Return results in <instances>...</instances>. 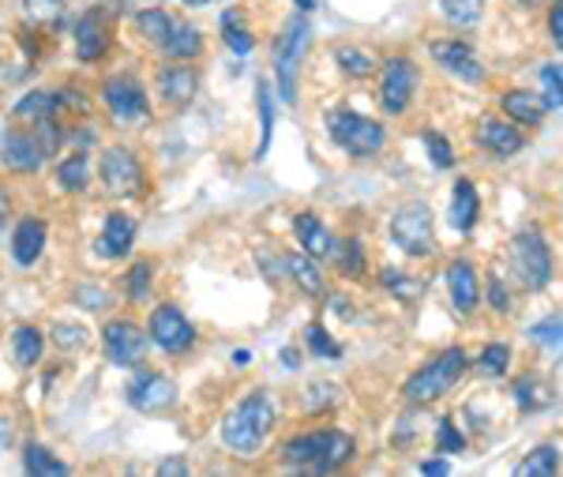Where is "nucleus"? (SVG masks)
Returning <instances> with one entry per match:
<instances>
[{
    "mask_svg": "<svg viewBox=\"0 0 563 477\" xmlns=\"http://www.w3.org/2000/svg\"><path fill=\"white\" fill-rule=\"evenodd\" d=\"M275 417H278V406L275 398H271V391H252V395H244L233 410L221 417L218 425L221 448L241 458L260 455V448L267 444L271 429H275Z\"/></svg>",
    "mask_w": 563,
    "mask_h": 477,
    "instance_id": "1",
    "label": "nucleus"
},
{
    "mask_svg": "<svg viewBox=\"0 0 563 477\" xmlns=\"http://www.w3.org/2000/svg\"><path fill=\"white\" fill-rule=\"evenodd\" d=\"M357 455V440L343 429H312L301 437L286 440L278 451L282 466L289 470H304V474H335L346 463H354Z\"/></svg>",
    "mask_w": 563,
    "mask_h": 477,
    "instance_id": "2",
    "label": "nucleus"
},
{
    "mask_svg": "<svg viewBox=\"0 0 563 477\" xmlns=\"http://www.w3.org/2000/svg\"><path fill=\"white\" fill-rule=\"evenodd\" d=\"M466 369H469V357L463 346H447V350H440L432 361H424L421 369L403 383V398L409 406L440 403L443 395H451V391L458 387V380L466 377Z\"/></svg>",
    "mask_w": 563,
    "mask_h": 477,
    "instance_id": "3",
    "label": "nucleus"
},
{
    "mask_svg": "<svg viewBox=\"0 0 563 477\" xmlns=\"http://www.w3.org/2000/svg\"><path fill=\"white\" fill-rule=\"evenodd\" d=\"M323 128H327L331 143L343 147L349 158H372L387 147V128L357 109H331L323 114Z\"/></svg>",
    "mask_w": 563,
    "mask_h": 477,
    "instance_id": "4",
    "label": "nucleus"
},
{
    "mask_svg": "<svg viewBox=\"0 0 563 477\" xmlns=\"http://www.w3.org/2000/svg\"><path fill=\"white\" fill-rule=\"evenodd\" d=\"M511 267L530 294H541L552 283V249L544 241L541 226H523L511 237Z\"/></svg>",
    "mask_w": 563,
    "mask_h": 477,
    "instance_id": "5",
    "label": "nucleus"
},
{
    "mask_svg": "<svg viewBox=\"0 0 563 477\" xmlns=\"http://www.w3.org/2000/svg\"><path fill=\"white\" fill-rule=\"evenodd\" d=\"M387 234H391V241H395L406 255H414V260H424V255L436 252V223H432L429 203H421V200L403 203V207L391 215Z\"/></svg>",
    "mask_w": 563,
    "mask_h": 477,
    "instance_id": "6",
    "label": "nucleus"
},
{
    "mask_svg": "<svg viewBox=\"0 0 563 477\" xmlns=\"http://www.w3.org/2000/svg\"><path fill=\"white\" fill-rule=\"evenodd\" d=\"M309 38H312L309 20L297 12L275 41V80H278V95L286 106L297 102V72H301V57H304V49H309Z\"/></svg>",
    "mask_w": 563,
    "mask_h": 477,
    "instance_id": "7",
    "label": "nucleus"
},
{
    "mask_svg": "<svg viewBox=\"0 0 563 477\" xmlns=\"http://www.w3.org/2000/svg\"><path fill=\"white\" fill-rule=\"evenodd\" d=\"M98 181L101 189L117 200H132V195H143L147 189V177H143V162L135 158L132 147H106L98 158Z\"/></svg>",
    "mask_w": 563,
    "mask_h": 477,
    "instance_id": "8",
    "label": "nucleus"
},
{
    "mask_svg": "<svg viewBox=\"0 0 563 477\" xmlns=\"http://www.w3.org/2000/svg\"><path fill=\"white\" fill-rule=\"evenodd\" d=\"M101 102L117 124H140L151 117V95L135 75H109L101 83Z\"/></svg>",
    "mask_w": 563,
    "mask_h": 477,
    "instance_id": "9",
    "label": "nucleus"
},
{
    "mask_svg": "<svg viewBox=\"0 0 563 477\" xmlns=\"http://www.w3.org/2000/svg\"><path fill=\"white\" fill-rule=\"evenodd\" d=\"M147 346L151 335L135 320H109L101 327V350H106V361L117 365V369H140L143 357H147Z\"/></svg>",
    "mask_w": 563,
    "mask_h": 477,
    "instance_id": "10",
    "label": "nucleus"
},
{
    "mask_svg": "<svg viewBox=\"0 0 563 477\" xmlns=\"http://www.w3.org/2000/svg\"><path fill=\"white\" fill-rule=\"evenodd\" d=\"M417 83H421V75H417V64L409 61V57H387L383 61V80H380V106L383 114L391 117H403L409 109V102L417 95Z\"/></svg>",
    "mask_w": 563,
    "mask_h": 477,
    "instance_id": "11",
    "label": "nucleus"
},
{
    "mask_svg": "<svg viewBox=\"0 0 563 477\" xmlns=\"http://www.w3.org/2000/svg\"><path fill=\"white\" fill-rule=\"evenodd\" d=\"M147 335H151V343L158 346L161 354H169V357H177V354H188L195 346V327H192V320L184 317L177 305H158L155 312H151V327H147Z\"/></svg>",
    "mask_w": 563,
    "mask_h": 477,
    "instance_id": "12",
    "label": "nucleus"
},
{
    "mask_svg": "<svg viewBox=\"0 0 563 477\" xmlns=\"http://www.w3.org/2000/svg\"><path fill=\"white\" fill-rule=\"evenodd\" d=\"M0 162H4L12 174H20V177H31V174H38L41 166H46V151H41V143H38V132H34L31 124H12V128H4V135H0Z\"/></svg>",
    "mask_w": 563,
    "mask_h": 477,
    "instance_id": "13",
    "label": "nucleus"
},
{
    "mask_svg": "<svg viewBox=\"0 0 563 477\" xmlns=\"http://www.w3.org/2000/svg\"><path fill=\"white\" fill-rule=\"evenodd\" d=\"M124 398L132 410L140 414H161L177 403V383L161 372H151V369H140L124 387Z\"/></svg>",
    "mask_w": 563,
    "mask_h": 477,
    "instance_id": "14",
    "label": "nucleus"
},
{
    "mask_svg": "<svg viewBox=\"0 0 563 477\" xmlns=\"http://www.w3.org/2000/svg\"><path fill=\"white\" fill-rule=\"evenodd\" d=\"M429 53H432V61L443 68V72H451L455 80H463V83H484V75H489V72H484V64H481V57H477V49L463 38L432 41Z\"/></svg>",
    "mask_w": 563,
    "mask_h": 477,
    "instance_id": "15",
    "label": "nucleus"
},
{
    "mask_svg": "<svg viewBox=\"0 0 563 477\" xmlns=\"http://www.w3.org/2000/svg\"><path fill=\"white\" fill-rule=\"evenodd\" d=\"M474 140H477V147H484L496 158H515L518 151L526 147V135L518 132V124L500 114H484L474 128Z\"/></svg>",
    "mask_w": 563,
    "mask_h": 477,
    "instance_id": "16",
    "label": "nucleus"
},
{
    "mask_svg": "<svg viewBox=\"0 0 563 477\" xmlns=\"http://www.w3.org/2000/svg\"><path fill=\"white\" fill-rule=\"evenodd\" d=\"M109 46H113V27H109L106 12L94 8V12H87L75 23V57H80L83 64H94L109 53Z\"/></svg>",
    "mask_w": 563,
    "mask_h": 477,
    "instance_id": "17",
    "label": "nucleus"
},
{
    "mask_svg": "<svg viewBox=\"0 0 563 477\" xmlns=\"http://www.w3.org/2000/svg\"><path fill=\"white\" fill-rule=\"evenodd\" d=\"M443 275H447V294H451L455 312L458 317H474L477 305H481V278H477V267L469 260H451Z\"/></svg>",
    "mask_w": 563,
    "mask_h": 477,
    "instance_id": "18",
    "label": "nucleus"
},
{
    "mask_svg": "<svg viewBox=\"0 0 563 477\" xmlns=\"http://www.w3.org/2000/svg\"><path fill=\"white\" fill-rule=\"evenodd\" d=\"M158 95H161V102H166V106L184 109L188 102L200 95V72H195V68L188 64V61L166 64L158 72Z\"/></svg>",
    "mask_w": 563,
    "mask_h": 477,
    "instance_id": "19",
    "label": "nucleus"
},
{
    "mask_svg": "<svg viewBox=\"0 0 563 477\" xmlns=\"http://www.w3.org/2000/svg\"><path fill=\"white\" fill-rule=\"evenodd\" d=\"M294 234L297 241H301V252H309L312 260H335L338 237L331 234V226L323 223L315 211H301V215L294 218Z\"/></svg>",
    "mask_w": 563,
    "mask_h": 477,
    "instance_id": "20",
    "label": "nucleus"
},
{
    "mask_svg": "<svg viewBox=\"0 0 563 477\" xmlns=\"http://www.w3.org/2000/svg\"><path fill=\"white\" fill-rule=\"evenodd\" d=\"M132 245H135V218L124 215V211H113L106 218V226H101L98 241H94V252L101 260H124V255H132Z\"/></svg>",
    "mask_w": 563,
    "mask_h": 477,
    "instance_id": "21",
    "label": "nucleus"
},
{
    "mask_svg": "<svg viewBox=\"0 0 563 477\" xmlns=\"http://www.w3.org/2000/svg\"><path fill=\"white\" fill-rule=\"evenodd\" d=\"M46 241H49V229L41 218H23L20 226H15V234H12V260H15V267H23V271H31L34 263L41 260V252H46Z\"/></svg>",
    "mask_w": 563,
    "mask_h": 477,
    "instance_id": "22",
    "label": "nucleus"
},
{
    "mask_svg": "<svg viewBox=\"0 0 563 477\" xmlns=\"http://www.w3.org/2000/svg\"><path fill=\"white\" fill-rule=\"evenodd\" d=\"M447 218H451V229H458V234H469V229L477 226V218H481V195H477L469 177H458L455 189H451Z\"/></svg>",
    "mask_w": 563,
    "mask_h": 477,
    "instance_id": "23",
    "label": "nucleus"
},
{
    "mask_svg": "<svg viewBox=\"0 0 563 477\" xmlns=\"http://www.w3.org/2000/svg\"><path fill=\"white\" fill-rule=\"evenodd\" d=\"M500 109H503V117L507 121H515V124H526V128H537L544 121V102L541 95H534V91H523V87H507L500 95Z\"/></svg>",
    "mask_w": 563,
    "mask_h": 477,
    "instance_id": "24",
    "label": "nucleus"
},
{
    "mask_svg": "<svg viewBox=\"0 0 563 477\" xmlns=\"http://www.w3.org/2000/svg\"><path fill=\"white\" fill-rule=\"evenodd\" d=\"M57 184L68 195H80L91 189V155L87 147H75L72 155H64L57 162Z\"/></svg>",
    "mask_w": 563,
    "mask_h": 477,
    "instance_id": "25",
    "label": "nucleus"
},
{
    "mask_svg": "<svg viewBox=\"0 0 563 477\" xmlns=\"http://www.w3.org/2000/svg\"><path fill=\"white\" fill-rule=\"evenodd\" d=\"M282 267H286V275L294 278V283L301 286L309 297H320L323 289H327V275H323V271H320V260H312L309 252H301V255H286V260H282Z\"/></svg>",
    "mask_w": 563,
    "mask_h": 477,
    "instance_id": "26",
    "label": "nucleus"
},
{
    "mask_svg": "<svg viewBox=\"0 0 563 477\" xmlns=\"http://www.w3.org/2000/svg\"><path fill=\"white\" fill-rule=\"evenodd\" d=\"M158 49L169 57V61H195V57L203 53V34H200V27H192V23H173L169 38L161 41Z\"/></svg>",
    "mask_w": 563,
    "mask_h": 477,
    "instance_id": "27",
    "label": "nucleus"
},
{
    "mask_svg": "<svg viewBox=\"0 0 563 477\" xmlns=\"http://www.w3.org/2000/svg\"><path fill=\"white\" fill-rule=\"evenodd\" d=\"M57 114H61V95H57V91H31V95H23L12 109V117L23 124L46 121V117H57Z\"/></svg>",
    "mask_w": 563,
    "mask_h": 477,
    "instance_id": "28",
    "label": "nucleus"
},
{
    "mask_svg": "<svg viewBox=\"0 0 563 477\" xmlns=\"http://www.w3.org/2000/svg\"><path fill=\"white\" fill-rule=\"evenodd\" d=\"M41 350H46V335L31 323H20L12 331V361L15 369H34L41 361Z\"/></svg>",
    "mask_w": 563,
    "mask_h": 477,
    "instance_id": "29",
    "label": "nucleus"
},
{
    "mask_svg": "<svg viewBox=\"0 0 563 477\" xmlns=\"http://www.w3.org/2000/svg\"><path fill=\"white\" fill-rule=\"evenodd\" d=\"M218 31H221V41H226V46L233 49L237 57H249L252 49H255V38H252L249 23H244V15L233 12V8H229V12H221Z\"/></svg>",
    "mask_w": 563,
    "mask_h": 477,
    "instance_id": "30",
    "label": "nucleus"
},
{
    "mask_svg": "<svg viewBox=\"0 0 563 477\" xmlns=\"http://www.w3.org/2000/svg\"><path fill=\"white\" fill-rule=\"evenodd\" d=\"M173 15L166 12V8H143L140 15H135V31H140L143 41H151V46H161V41L169 38V31H173Z\"/></svg>",
    "mask_w": 563,
    "mask_h": 477,
    "instance_id": "31",
    "label": "nucleus"
},
{
    "mask_svg": "<svg viewBox=\"0 0 563 477\" xmlns=\"http://www.w3.org/2000/svg\"><path fill=\"white\" fill-rule=\"evenodd\" d=\"M518 477H556L560 474V448L556 444H541L518 463Z\"/></svg>",
    "mask_w": 563,
    "mask_h": 477,
    "instance_id": "32",
    "label": "nucleus"
},
{
    "mask_svg": "<svg viewBox=\"0 0 563 477\" xmlns=\"http://www.w3.org/2000/svg\"><path fill=\"white\" fill-rule=\"evenodd\" d=\"M23 470L34 474V477H61V474H68V463L64 458H57L49 448L27 444L23 448Z\"/></svg>",
    "mask_w": 563,
    "mask_h": 477,
    "instance_id": "33",
    "label": "nucleus"
},
{
    "mask_svg": "<svg viewBox=\"0 0 563 477\" xmlns=\"http://www.w3.org/2000/svg\"><path fill=\"white\" fill-rule=\"evenodd\" d=\"M380 283H383V289H391V294H395L403 305H414L417 297L424 294V278L406 275V271H398V267H383L380 271Z\"/></svg>",
    "mask_w": 563,
    "mask_h": 477,
    "instance_id": "34",
    "label": "nucleus"
},
{
    "mask_svg": "<svg viewBox=\"0 0 563 477\" xmlns=\"http://www.w3.org/2000/svg\"><path fill=\"white\" fill-rule=\"evenodd\" d=\"M335 61H338V68H343V75H349V80H369V75L375 72V57L361 46H338Z\"/></svg>",
    "mask_w": 563,
    "mask_h": 477,
    "instance_id": "35",
    "label": "nucleus"
},
{
    "mask_svg": "<svg viewBox=\"0 0 563 477\" xmlns=\"http://www.w3.org/2000/svg\"><path fill=\"white\" fill-rule=\"evenodd\" d=\"M474 369L481 372V377H489V380L507 377V372H511V346L507 343H489L481 354H477Z\"/></svg>",
    "mask_w": 563,
    "mask_h": 477,
    "instance_id": "36",
    "label": "nucleus"
},
{
    "mask_svg": "<svg viewBox=\"0 0 563 477\" xmlns=\"http://www.w3.org/2000/svg\"><path fill=\"white\" fill-rule=\"evenodd\" d=\"M255 102H260V147H255V162L267 158V147H271V135H275V102H271V87L267 80L255 83Z\"/></svg>",
    "mask_w": 563,
    "mask_h": 477,
    "instance_id": "37",
    "label": "nucleus"
},
{
    "mask_svg": "<svg viewBox=\"0 0 563 477\" xmlns=\"http://www.w3.org/2000/svg\"><path fill=\"white\" fill-rule=\"evenodd\" d=\"M151 283H155V263H151V260L132 263V271H128V278H124L128 301H132V305L151 301Z\"/></svg>",
    "mask_w": 563,
    "mask_h": 477,
    "instance_id": "38",
    "label": "nucleus"
},
{
    "mask_svg": "<svg viewBox=\"0 0 563 477\" xmlns=\"http://www.w3.org/2000/svg\"><path fill=\"white\" fill-rule=\"evenodd\" d=\"M440 12L455 27H477L484 15V0H440Z\"/></svg>",
    "mask_w": 563,
    "mask_h": 477,
    "instance_id": "39",
    "label": "nucleus"
},
{
    "mask_svg": "<svg viewBox=\"0 0 563 477\" xmlns=\"http://www.w3.org/2000/svg\"><path fill=\"white\" fill-rule=\"evenodd\" d=\"M335 403H338V383H331V380H312L301 395L304 414H327Z\"/></svg>",
    "mask_w": 563,
    "mask_h": 477,
    "instance_id": "40",
    "label": "nucleus"
},
{
    "mask_svg": "<svg viewBox=\"0 0 563 477\" xmlns=\"http://www.w3.org/2000/svg\"><path fill=\"white\" fill-rule=\"evenodd\" d=\"M335 263L338 271H343L346 278H361L364 275V245L357 241V237H349V241H338V252H335Z\"/></svg>",
    "mask_w": 563,
    "mask_h": 477,
    "instance_id": "41",
    "label": "nucleus"
},
{
    "mask_svg": "<svg viewBox=\"0 0 563 477\" xmlns=\"http://www.w3.org/2000/svg\"><path fill=\"white\" fill-rule=\"evenodd\" d=\"M530 338H534L537 346H544V350H552L556 357H563V317H549V320L534 323Z\"/></svg>",
    "mask_w": 563,
    "mask_h": 477,
    "instance_id": "42",
    "label": "nucleus"
},
{
    "mask_svg": "<svg viewBox=\"0 0 563 477\" xmlns=\"http://www.w3.org/2000/svg\"><path fill=\"white\" fill-rule=\"evenodd\" d=\"M541 102L544 109H563V68L560 64L541 68Z\"/></svg>",
    "mask_w": 563,
    "mask_h": 477,
    "instance_id": "43",
    "label": "nucleus"
},
{
    "mask_svg": "<svg viewBox=\"0 0 563 477\" xmlns=\"http://www.w3.org/2000/svg\"><path fill=\"white\" fill-rule=\"evenodd\" d=\"M304 346H309L315 357H338V354H343V346L331 338V331L323 327V323H309V327H304Z\"/></svg>",
    "mask_w": 563,
    "mask_h": 477,
    "instance_id": "44",
    "label": "nucleus"
},
{
    "mask_svg": "<svg viewBox=\"0 0 563 477\" xmlns=\"http://www.w3.org/2000/svg\"><path fill=\"white\" fill-rule=\"evenodd\" d=\"M421 140H424V147H429V158H432V166H436V169H451V166H455V162H458V155H455V147H451L447 135H440V132H424Z\"/></svg>",
    "mask_w": 563,
    "mask_h": 477,
    "instance_id": "45",
    "label": "nucleus"
},
{
    "mask_svg": "<svg viewBox=\"0 0 563 477\" xmlns=\"http://www.w3.org/2000/svg\"><path fill=\"white\" fill-rule=\"evenodd\" d=\"M436 448L440 455H458V451H466V437L458 432V425L451 421V417H443L436 425Z\"/></svg>",
    "mask_w": 563,
    "mask_h": 477,
    "instance_id": "46",
    "label": "nucleus"
},
{
    "mask_svg": "<svg viewBox=\"0 0 563 477\" xmlns=\"http://www.w3.org/2000/svg\"><path fill=\"white\" fill-rule=\"evenodd\" d=\"M511 395H515V403L523 414H534L537 406H541V398H537V377H518L511 383Z\"/></svg>",
    "mask_w": 563,
    "mask_h": 477,
    "instance_id": "47",
    "label": "nucleus"
},
{
    "mask_svg": "<svg viewBox=\"0 0 563 477\" xmlns=\"http://www.w3.org/2000/svg\"><path fill=\"white\" fill-rule=\"evenodd\" d=\"M53 343L61 346V350H83V346H87V331L75 327V323H57Z\"/></svg>",
    "mask_w": 563,
    "mask_h": 477,
    "instance_id": "48",
    "label": "nucleus"
},
{
    "mask_svg": "<svg viewBox=\"0 0 563 477\" xmlns=\"http://www.w3.org/2000/svg\"><path fill=\"white\" fill-rule=\"evenodd\" d=\"M75 305L87 309V312H101L109 305V294L101 286H80V289H75Z\"/></svg>",
    "mask_w": 563,
    "mask_h": 477,
    "instance_id": "49",
    "label": "nucleus"
},
{
    "mask_svg": "<svg viewBox=\"0 0 563 477\" xmlns=\"http://www.w3.org/2000/svg\"><path fill=\"white\" fill-rule=\"evenodd\" d=\"M489 305L496 317H507L511 312V294L507 286H503V275H489Z\"/></svg>",
    "mask_w": 563,
    "mask_h": 477,
    "instance_id": "50",
    "label": "nucleus"
},
{
    "mask_svg": "<svg viewBox=\"0 0 563 477\" xmlns=\"http://www.w3.org/2000/svg\"><path fill=\"white\" fill-rule=\"evenodd\" d=\"M549 38L563 53V0H552V8H549Z\"/></svg>",
    "mask_w": 563,
    "mask_h": 477,
    "instance_id": "51",
    "label": "nucleus"
},
{
    "mask_svg": "<svg viewBox=\"0 0 563 477\" xmlns=\"http://www.w3.org/2000/svg\"><path fill=\"white\" fill-rule=\"evenodd\" d=\"M27 4L31 15H38V20H53V15H61V0H23Z\"/></svg>",
    "mask_w": 563,
    "mask_h": 477,
    "instance_id": "52",
    "label": "nucleus"
},
{
    "mask_svg": "<svg viewBox=\"0 0 563 477\" xmlns=\"http://www.w3.org/2000/svg\"><path fill=\"white\" fill-rule=\"evenodd\" d=\"M421 474H451V458H429V463L417 466Z\"/></svg>",
    "mask_w": 563,
    "mask_h": 477,
    "instance_id": "53",
    "label": "nucleus"
},
{
    "mask_svg": "<svg viewBox=\"0 0 563 477\" xmlns=\"http://www.w3.org/2000/svg\"><path fill=\"white\" fill-rule=\"evenodd\" d=\"M158 474L166 477V474H188V463L184 458H166V463L158 466Z\"/></svg>",
    "mask_w": 563,
    "mask_h": 477,
    "instance_id": "54",
    "label": "nucleus"
},
{
    "mask_svg": "<svg viewBox=\"0 0 563 477\" xmlns=\"http://www.w3.org/2000/svg\"><path fill=\"white\" fill-rule=\"evenodd\" d=\"M15 75H20L15 68H8V61H0V87H8V83H12Z\"/></svg>",
    "mask_w": 563,
    "mask_h": 477,
    "instance_id": "55",
    "label": "nucleus"
},
{
    "mask_svg": "<svg viewBox=\"0 0 563 477\" xmlns=\"http://www.w3.org/2000/svg\"><path fill=\"white\" fill-rule=\"evenodd\" d=\"M282 361H286V369H297V361H301V357H297L294 346H286V350H282Z\"/></svg>",
    "mask_w": 563,
    "mask_h": 477,
    "instance_id": "56",
    "label": "nucleus"
},
{
    "mask_svg": "<svg viewBox=\"0 0 563 477\" xmlns=\"http://www.w3.org/2000/svg\"><path fill=\"white\" fill-rule=\"evenodd\" d=\"M249 361H252L249 350H233V365H237V369H249Z\"/></svg>",
    "mask_w": 563,
    "mask_h": 477,
    "instance_id": "57",
    "label": "nucleus"
},
{
    "mask_svg": "<svg viewBox=\"0 0 563 477\" xmlns=\"http://www.w3.org/2000/svg\"><path fill=\"white\" fill-rule=\"evenodd\" d=\"M294 4H297V12H301V15H309L315 8V0H294Z\"/></svg>",
    "mask_w": 563,
    "mask_h": 477,
    "instance_id": "58",
    "label": "nucleus"
},
{
    "mask_svg": "<svg viewBox=\"0 0 563 477\" xmlns=\"http://www.w3.org/2000/svg\"><path fill=\"white\" fill-rule=\"evenodd\" d=\"M184 4H192V8H203V4H215V0H184Z\"/></svg>",
    "mask_w": 563,
    "mask_h": 477,
    "instance_id": "59",
    "label": "nucleus"
},
{
    "mask_svg": "<svg viewBox=\"0 0 563 477\" xmlns=\"http://www.w3.org/2000/svg\"><path fill=\"white\" fill-rule=\"evenodd\" d=\"M518 4H523V8H537L541 0H518Z\"/></svg>",
    "mask_w": 563,
    "mask_h": 477,
    "instance_id": "60",
    "label": "nucleus"
},
{
    "mask_svg": "<svg viewBox=\"0 0 563 477\" xmlns=\"http://www.w3.org/2000/svg\"><path fill=\"white\" fill-rule=\"evenodd\" d=\"M0 234H4V207H0Z\"/></svg>",
    "mask_w": 563,
    "mask_h": 477,
    "instance_id": "61",
    "label": "nucleus"
}]
</instances>
